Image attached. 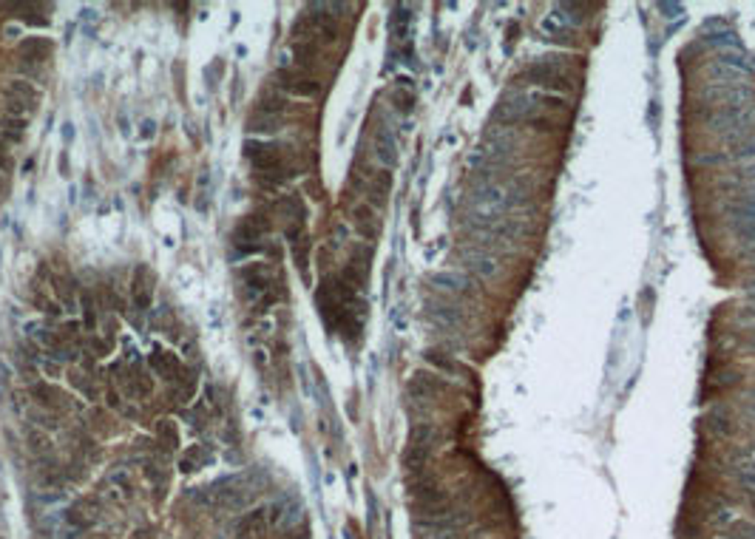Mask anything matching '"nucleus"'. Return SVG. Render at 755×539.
I'll return each instance as SVG.
<instances>
[{
  "label": "nucleus",
  "mask_w": 755,
  "mask_h": 539,
  "mask_svg": "<svg viewBox=\"0 0 755 539\" xmlns=\"http://www.w3.org/2000/svg\"><path fill=\"white\" fill-rule=\"evenodd\" d=\"M154 278L148 267H139L137 275H134V287H131V295H134V306L137 309H148L151 306V298H154Z\"/></svg>",
  "instance_id": "10"
},
{
  "label": "nucleus",
  "mask_w": 755,
  "mask_h": 539,
  "mask_svg": "<svg viewBox=\"0 0 755 539\" xmlns=\"http://www.w3.org/2000/svg\"><path fill=\"white\" fill-rule=\"evenodd\" d=\"M105 397H108V406L120 409V397H117V392H111V389H108V395H105Z\"/></svg>",
  "instance_id": "37"
},
{
  "label": "nucleus",
  "mask_w": 755,
  "mask_h": 539,
  "mask_svg": "<svg viewBox=\"0 0 755 539\" xmlns=\"http://www.w3.org/2000/svg\"><path fill=\"white\" fill-rule=\"evenodd\" d=\"M375 156L386 168H392L398 162V145H395V137H392L389 128H378V134H375Z\"/></svg>",
  "instance_id": "11"
},
{
  "label": "nucleus",
  "mask_w": 755,
  "mask_h": 539,
  "mask_svg": "<svg viewBox=\"0 0 755 539\" xmlns=\"http://www.w3.org/2000/svg\"><path fill=\"white\" fill-rule=\"evenodd\" d=\"M736 483L747 497H755V471H736Z\"/></svg>",
  "instance_id": "29"
},
{
  "label": "nucleus",
  "mask_w": 755,
  "mask_h": 539,
  "mask_svg": "<svg viewBox=\"0 0 755 539\" xmlns=\"http://www.w3.org/2000/svg\"><path fill=\"white\" fill-rule=\"evenodd\" d=\"M43 369H46L51 378H57V372H60V366H57V363H51V361H43Z\"/></svg>",
  "instance_id": "35"
},
{
  "label": "nucleus",
  "mask_w": 755,
  "mask_h": 539,
  "mask_svg": "<svg viewBox=\"0 0 755 539\" xmlns=\"http://www.w3.org/2000/svg\"><path fill=\"white\" fill-rule=\"evenodd\" d=\"M750 508H753V514H755V497H750Z\"/></svg>",
  "instance_id": "39"
},
{
  "label": "nucleus",
  "mask_w": 755,
  "mask_h": 539,
  "mask_svg": "<svg viewBox=\"0 0 755 539\" xmlns=\"http://www.w3.org/2000/svg\"><path fill=\"white\" fill-rule=\"evenodd\" d=\"M423 358H426V363H432L438 372H443V375H455V372H460V363L458 361H452L446 352H440V349H426L423 352Z\"/></svg>",
  "instance_id": "21"
},
{
  "label": "nucleus",
  "mask_w": 755,
  "mask_h": 539,
  "mask_svg": "<svg viewBox=\"0 0 755 539\" xmlns=\"http://www.w3.org/2000/svg\"><path fill=\"white\" fill-rule=\"evenodd\" d=\"M9 168H11V159L6 154V142L0 139V171H9Z\"/></svg>",
  "instance_id": "33"
},
{
  "label": "nucleus",
  "mask_w": 755,
  "mask_h": 539,
  "mask_svg": "<svg viewBox=\"0 0 755 539\" xmlns=\"http://www.w3.org/2000/svg\"><path fill=\"white\" fill-rule=\"evenodd\" d=\"M264 233H267V222H264V216H250V219H245V222L236 228V245L255 242V239H261Z\"/></svg>",
  "instance_id": "18"
},
{
  "label": "nucleus",
  "mask_w": 755,
  "mask_h": 539,
  "mask_svg": "<svg viewBox=\"0 0 755 539\" xmlns=\"http://www.w3.org/2000/svg\"><path fill=\"white\" fill-rule=\"evenodd\" d=\"M736 463H739L736 471H755V443L741 446V449L736 452Z\"/></svg>",
  "instance_id": "25"
},
{
  "label": "nucleus",
  "mask_w": 755,
  "mask_h": 539,
  "mask_svg": "<svg viewBox=\"0 0 755 539\" xmlns=\"http://www.w3.org/2000/svg\"><path fill=\"white\" fill-rule=\"evenodd\" d=\"M429 457H432V449L429 446H406V452H403V469L409 474H423Z\"/></svg>",
  "instance_id": "17"
},
{
  "label": "nucleus",
  "mask_w": 755,
  "mask_h": 539,
  "mask_svg": "<svg viewBox=\"0 0 755 539\" xmlns=\"http://www.w3.org/2000/svg\"><path fill=\"white\" fill-rule=\"evenodd\" d=\"M292 54L298 57V63H301V71L307 68V65H312V60H315V46H310V43H292Z\"/></svg>",
  "instance_id": "26"
},
{
  "label": "nucleus",
  "mask_w": 755,
  "mask_h": 539,
  "mask_svg": "<svg viewBox=\"0 0 755 539\" xmlns=\"http://www.w3.org/2000/svg\"><path fill=\"white\" fill-rule=\"evenodd\" d=\"M449 389H452L449 380H443V378H438V375H432V372H415L412 380H409V386H406V392H409L415 400H432V397H438V395H446Z\"/></svg>",
  "instance_id": "4"
},
{
  "label": "nucleus",
  "mask_w": 755,
  "mask_h": 539,
  "mask_svg": "<svg viewBox=\"0 0 755 539\" xmlns=\"http://www.w3.org/2000/svg\"><path fill=\"white\" fill-rule=\"evenodd\" d=\"M6 97H14V100H20V102L37 108V102H40V88L31 85V82H26V80H11V82L6 85Z\"/></svg>",
  "instance_id": "16"
},
{
  "label": "nucleus",
  "mask_w": 755,
  "mask_h": 539,
  "mask_svg": "<svg viewBox=\"0 0 755 539\" xmlns=\"http://www.w3.org/2000/svg\"><path fill=\"white\" fill-rule=\"evenodd\" d=\"M17 54L26 60V63H43L48 54H51V43L43 40V37H26L17 48Z\"/></svg>",
  "instance_id": "14"
},
{
  "label": "nucleus",
  "mask_w": 755,
  "mask_h": 539,
  "mask_svg": "<svg viewBox=\"0 0 755 539\" xmlns=\"http://www.w3.org/2000/svg\"><path fill=\"white\" fill-rule=\"evenodd\" d=\"M258 114H273V117H281V111L287 108V100L278 97V94H264L258 102Z\"/></svg>",
  "instance_id": "24"
},
{
  "label": "nucleus",
  "mask_w": 755,
  "mask_h": 539,
  "mask_svg": "<svg viewBox=\"0 0 755 539\" xmlns=\"http://www.w3.org/2000/svg\"><path fill=\"white\" fill-rule=\"evenodd\" d=\"M278 128H281V117H273V114H253L248 119L250 134H275Z\"/></svg>",
  "instance_id": "23"
},
{
  "label": "nucleus",
  "mask_w": 755,
  "mask_h": 539,
  "mask_svg": "<svg viewBox=\"0 0 755 539\" xmlns=\"http://www.w3.org/2000/svg\"><path fill=\"white\" fill-rule=\"evenodd\" d=\"M28 443H31L34 452H46L48 449V440L43 434H37V432H28Z\"/></svg>",
  "instance_id": "31"
},
{
  "label": "nucleus",
  "mask_w": 755,
  "mask_h": 539,
  "mask_svg": "<svg viewBox=\"0 0 755 539\" xmlns=\"http://www.w3.org/2000/svg\"><path fill=\"white\" fill-rule=\"evenodd\" d=\"M750 74H753V71H747V68H736V65H724V63H719V60H713V63L707 65V80H710V85L741 88V85L750 82Z\"/></svg>",
  "instance_id": "5"
},
{
  "label": "nucleus",
  "mask_w": 755,
  "mask_h": 539,
  "mask_svg": "<svg viewBox=\"0 0 755 539\" xmlns=\"http://www.w3.org/2000/svg\"><path fill=\"white\" fill-rule=\"evenodd\" d=\"M157 434H159L168 446H179V429L174 426V420H159V423H157Z\"/></svg>",
  "instance_id": "27"
},
{
  "label": "nucleus",
  "mask_w": 755,
  "mask_h": 539,
  "mask_svg": "<svg viewBox=\"0 0 755 539\" xmlns=\"http://www.w3.org/2000/svg\"><path fill=\"white\" fill-rule=\"evenodd\" d=\"M730 233L736 236V242L741 245V250L747 256L755 259V222H741V219H730Z\"/></svg>",
  "instance_id": "15"
},
{
  "label": "nucleus",
  "mask_w": 755,
  "mask_h": 539,
  "mask_svg": "<svg viewBox=\"0 0 755 539\" xmlns=\"http://www.w3.org/2000/svg\"><path fill=\"white\" fill-rule=\"evenodd\" d=\"M426 315L432 318V324H438L440 329H460L466 324V315L458 304L449 301H432L426 304Z\"/></svg>",
  "instance_id": "6"
},
{
  "label": "nucleus",
  "mask_w": 755,
  "mask_h": 539,
  "mask_svg": "<svg viewBox=\"0 0 755 539\" xmlns=\"http://www.w3.org/2000/svg\"><path fill=\"white\" fill-rule=\"evenodd\" d=\"M539 31L545 34V40H554L559 46H571L574 43V34L576 28L568 23V17L559 11V9H551L542 20H539Z\"/></svg>",
  "instance_id": "3"
},
{
  "label": "nucleus",
  "mask_w": 755,
  "mask_h": 539,
  "mask_svg": "<svg viewBox=\"0 0 755 539\" xmlns=\"http://www.w3.org/2000/svg\"><path fill=\"white\" fill-rule=\"evenodd\" d=\"M438 437H440V432L432 423H415L412 432H409V446H429V449H435Z\"/></svg>",
  "instance_id": "20"
},
{
  "label": "nucleus",
  "mask_w": 755,
  "mask_h": 539,
  "mask_svg": "<svg viewBox=\"0 0 755 539\" xmlns=\"http://www.w3.org/2000/svg\"><path fill=\"white\" fill-rule=\"evenodd\" d=\"M713 539H739V537H733V534H727V531H724V534H716Z\"/></svg>",
  "instance_id": "38"
},
{
  "label": "nucleus",
  "mask_w": 755,
  "mask_h": 539,
  "mask_svg": "<svg viewBox=\"0 0 755 539\" xmlns=\"http://www.w3.org/2000/svg\"><path fill=\"white\" fill-rule=\"evenodd\" d=\"M23 134H26V119H14V117H6L0 119V139L3 142H23Z\"/></svg>",
  "instance_id": "22"
},
{
  "label": "nucleus",
  "mask_w": 755,
  "mask_h": 539,
  "mask_svg": "<svg viewBox=\"0 0 755 539\" xmlns=\"http://www.w3.org/2000/svg\"><path fill=\"white\" fill-rule=\"evenodd\" d=\"M154 128H157L154 122H142V137H145V139H151V137H154Z\"/></svg>",
  "instance_id": "36"
},
{
  "label": "nucleus",
  "mask_w": 755,
  "mask_h": 539,
  "mask_svg": "<svg viewBox=\"0 0 755 539\" xmlns=\"http://www.w3.org/2000/svg\"><path fill=\"white\" fill-rule=\"evenodd\" d=\"M514 85H531V91L562 94L571 88V77L556 57H539L514 74Z\"/></svg>",
  "instance_id": "1"
},
{
  "label": "nucleus",
  "mask_w": 755,
  "mask_h": 539,
  "mask_svg": "<svg viewBox=\"0 0 755 539\" xmlns=\"http://www.w3.org/2000/svg\"><path fill=\"white\" fill-rule=\"evenodd\" d=\"M727 534H733V537L739 539H755V523H750V520H733Z\"/></svg>",
  "instance_id": "28"
},
{
  "label": "nucleus",
  "mask_w": 755,
  "mask_h": 539,
  "mask_svg": "<svg viewBox=\"0 0 755 539\" xmlns=\"http://www.w3.org/2000/svg\"><path fill=\"white\" fill-rule=\"evenodd\" d=\"M727 159L730 162H741V165L755 162V134L739 139V142H730L727 145Z\"/></svg>",
  "instance_id": "19"
},
{
  "label": "nucleus",
  "mask_w": 755,
  "mask_h": 539,
  "mask_svg": "<svg viewBox=\"0 0 755 539\" xmlns=\"http://www.w3.org/2000/svg\"><path fill=\"white\" fill-rule=\"evenodd\" d=\"M707 432L713 434V437H733L736 434V423H733V415L727 412V409H713L710 415H707Z\"/></svg>",
  "instance_id": "13"
},
{
  "label": "nucleus",
  "mask_w": 755,
  "mask_h": 539,
  "mask_svg": "<svg viewBox=\"0 0 755 539\" xmlns=\"http://www.w3.org/2000/svg\"><path fill=\"white\" fill-rule=\"evenodd\" d=\"M31 395L37 397V403H43L46 409H63L68 406V395L63 389H57L54 383H34Z\"/></svg>",
  "instance_id": "12"
},
{
  "label": "nucleus",
  "mask_w": 755,
  "mask_h": 539,
  "mask_svg": "<svg viewBox=\"0 0 755 539\" xmlns=\"http://www.w3.org/2000/svg\"><path fill=\"white\" fill-rule=\"evenodd\" d=\"M275 82H278V88H284L287 94H295V97H315L321 91L318 80H312L301 68H278Z\"/></svg>",
  "instance_id": "2"
},
{
  "label": "nucleus",
  "mask_w": 755,
  "mask_h": 539,
  "mask_svg": "<svg viewBox=\"0 0 755 539\" xmlns=\"http://www.w3.org/2000/svg\"><path fill=\"white\" fill-rule=\"evenodd\" d=\"M739 378H741L739 372H722V375L716 378V383H719V386H736V383H739Z\"/></svg>",
  "instance_id": "32"
},
{
  "label": "nucleus",
  "mask_w": 755,
  "mask_h": 539,
  "mask_svg": "<svg viewBox=\"0 0 755 539\" xmlns=\"http://www.w3.org/2000/svg\"><path fill=\"white\" fill-rule=\"evenodd\" d=\"M63 139H65V142H71V139H74V125H71V122H65V125H63Z\"/></svg>",
  "instance_id": "34"
},
{
  "label": "nucleus",
  "mask_w": 755,
  "mask_h": 539,
  "mask_svg": "<svg viewBox=\"0 0 755 539\" xmlns=\"http://www.w3.org/2000/svg\"><path fill=\"white\" fill-rule=\"evenodd\" d=\"M83 315H85V324H88V329H94V324H97V312H94V304H91V298H83Z\"/></svg>",
  "instance_id": "30"
},
{
  "label": "nucleus",
  "mask_w": 755,
  "mask_h": 539,
  "mask_svg": "<svg viewBox=\"0 0 755 539\" xmlns=\"http://www.w3.org/2000/svg\"><path fill=\"white\" fill-rule=\"evenodd\" d=\"M463 265L472 270L477 278L489 281L495 275H500V265H497V253H489V250H463Z\"/></svg>",
  "instance_id": "7"
},
{
  "label": "nucleus",
  "mask_w": 755,
  "mask_h": 539,
  "mask_svg": "<svg viewBox=\"0 0 755 539\" xmlns=\"http://www.w3.org/2000/svg\"><path fill=\"white\" fill-rule=\"evenodd\" d=\"M724 210H727L730 219L755 222V185L753 188H747V191H741V193H736V196H730V199L724 202Z\"/></svg>",
  "instance_id": "9"
},
{
  "label": "nucleus",
  "mask_w": 755,
  "mask_h": 539,
  "mask_svg": "<svg viewBox=\"0 0 755 539\" xmlns=\"http://www.w3.org/2000/svg\"><path fill=\"white\" fill-rule=\"evenodd\" d=\"M429 281L443 289V292H452L458 298H475V287H472V278L463 275V272H435L429 275Z\"/></svg>",
  "instance_id": "8"
}]
</instances>
